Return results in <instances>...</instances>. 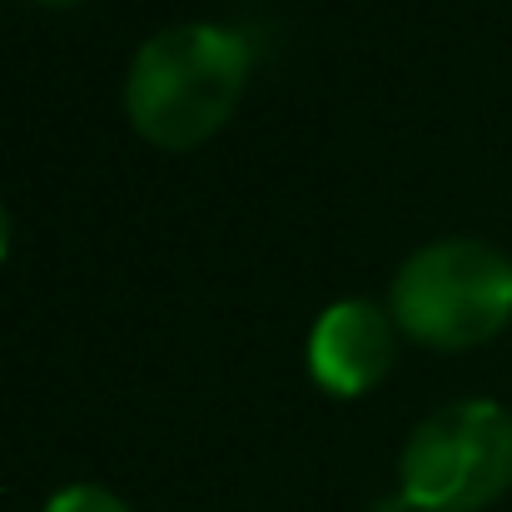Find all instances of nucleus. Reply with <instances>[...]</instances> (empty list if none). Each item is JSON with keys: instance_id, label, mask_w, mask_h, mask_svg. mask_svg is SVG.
Listing matches in <instances>:
<instances>
[{"instance_id": "nucleus-4", "label": "nucleus", "mask_w": 512, "mask_h": 512, "mask_svg": "<svg viewBox=\"0 0 512 512\" xmlns=\"http://www.w3.org/2000/svg\"><path fill=\"white\" fill-rule=\"evenodd\" d=\"M393 348H398L393 314H383L368 299H339L309 329V373L319 388L358 398L383 383V373L393 368Z\"/></svg>"}, {"instance_id": "nucleus-5", "label": "nucleus", "mask_w": 512, "mask_h": 512, "mask_svg": "<svg viewBox=\"0 0 512 512\" xmlns=\"http://www.w3.org/2000/svg\"><path fill=\"white\" fill-rule=\"evenodd\" d=\"M45 512H135L120 493H110V488H100V483H65Z\"/></svg>"}, {"instance_id": "nucleus-6", "label": "nucleus", "mask_w": 512, "mask_h": 512, "mask_svg": "<svg viewBox=\"0 0 512 512\" xmlns=\"http://www.w3.org/2000/svg\"><path fill=\"white\" fill-rule=\"evenodd\" d=\"M5 244H10V214H5V204H0V259H5Z\"/></svg>"}, {"instance_id": "nucleus-8", "label": "nucleus", "mask_w": 512, "mask_h": 512, "mask_svg": "<svg viewBox=\"0 0 512 512\" xmlns=\"http://www.w3.org/2000/svg\"><path fill=\"white\" fill-rule=\"evenodd\" d=\"M40 5H75V0H40Z\"/></svg>"}, {"instance_id": "nucleus-7", "label": "nucleus", "mask_w": 512, "mask_h": 512, "mask_svg": "<svg viewBox=\"0 0 512 512\" xmlns=\"http://www.w3.org/2000/svg\"><path fill=\"white\" fill-rule=\"evenodd\" d=\"M373 512H413V508H408L403 498H393V503H378V508H373Z\"/></svg>"}, {"instance_id": "nucleus-2", "label": "nucleus", "mask_w": 512, "mask_h": 512, "mask_svg": "<svg viewBox=\"0 0 512 512\" xmlns=\"http://www.w3.org/2000/svg\"><path fill=\"white\" fill-rule=\"evenodd\" d=\"M388 314L428 348H473L512 324V259L468 234L413 249L388 289Z\"/></svg>"}, {"instance_id": "nucleus-3", "label": "nucleus", "mask_w": 512, "mask_h": 512, "mask_svg": "<svg viewBox=\"0 0 512 512\" xmlns=\"http://www.w3.org/2000/svg\"><path fill=\"white\" fill-rule=\"evenodd\" d=\"M512 488V413L498 398L433 408L398 453V498L413 512H483Z\"/></svg>"}, {"instance_id": "nucleus-1", "label": "nucleus", "mask_w": 512, "mask_h": 512, "mask_svg": "<svg viewBox=\"0 0 512 512\" xmlns=\"http://www.w3.org/2000/svg\"><path fill=\"white\" fill-rule=\"evenodd\" d=\"M249 80V40L229 25L184 20L155 30L125 75V115L160 150H194L224 130Z\"/></svg>"}]
</instances>
